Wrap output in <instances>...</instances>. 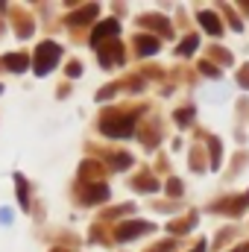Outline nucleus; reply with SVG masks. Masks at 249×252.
<instances>
[{"label": "nucleus", "mask_w": 249, "mask_h": 252, "mask_svg": "<svg viewBox=\"0 0 249 252\" xmlns=\"http://www.w3.org/2000/svg\"><path fill=\"white\" fill-rule=\"evenodd\" d=\"M59 44L56 41H44V44H38V50H35V62H32V67H35V76H44V73H50L53 67H56V62H59Z\"/></svg>", "instance_id": "obj_1"}, {"label": "nucleus", "mask_w": 249, "mask_h": 252, "mask_svg": "<svg viewBox=\"0 0 249 252\" xmlns=\"http://www.w3.org/2000/svg\"><path fill=\"white\" fill-rule=\"evenodd\" d=\"M118 30H121V24H118L115 18H109V21L97 24V30L91 32V41H94V44H100L103 38H112V35H118Z\"/></svg>", "instance_id": "obj_2"}, {"label": "nucleus", "mask_w": 249, "mask_h": 252, "mask_svg": "<svg viewBox=\"0 0 249 252\" xmlns=\"http://www.w3.org/2000/svg\"><path fill=\"white\" fill-rule=\"evenodd\" d=\"M150 229H153L150 223H124V226L118 229V241L135 238V235H144V232H150Z\"/></svg>", "instance_id": "obj_3"}, {"label": "nucleus", "mask_w": 249, "mask_h": 252, "mask_svg": "<svg viewBox=\"0 0 249 252\" xmlns=\"http://www.w3.org/2000/svg\"><path fill=\"white\" fill-rule=\"evenodd\" d=\"M199 24H202L211 35H220V32H223V24H220V18H217L214 12H199Z\"/></svg>", "instance_id": "obj_4"}, {"label": "nucleus", "mask_w": 249, "mask_h": 252, "mask_svg": "<svg viewBox=\"0 0 249 252\" xmlns=\"http://www.w3.org/2000/svg\"><path fill=\"white\" fill-rule=\"evenodd\" d=\"M135 44H138V50H141L144 56L158 53V41H156V38H150V35H138V38H135Z\"/></svg>", "instance_id": "obj_5"}, {"label": "nucleus", "mask_w": 249, "mask_h": 252, "mask_svg": "<svg viewBox=\"0 0 249 252\" xmlns=\"http://www.w3.org/2000/svg\"><path fill=\"white\" fill-rule=\"evenodd\" d=\"M6 67H9V70H15V73H24V70L30 67V59H27L24 53H15V56H6Z\"/></svg>", "instance_id": "obj_6"}, {"label": "nucleus", "mask_w": 249, "mask_h": 252, "mask_svg": "<svg viewBox=\"0 0 249 252\" xmlns=\"http://www.w3.org/2000/svg\"><path fill=\"white\" fill-rule=\"evenodd\" d=\"M118 124H124V121H118ZM132 129H135V126H132V121H126L124 126L103 124V132H106V135H132Z\"/></svg>", "instance_id": "obj_7"}, {"label": "nucleus", "mask_w": 249, "mask_h": 252, "mask_svg": "<svg viewBox=\"0 0 249 252\" xmlns=\"http://www.w3.org/2000/svg\"><path fill=\"white\" fill-rule=\"evenodd\" d=\"M15 185H18V199H21V205L27 208V205H30V193H27V182H24V176L15 173Z\"/></svg>", "instance_id": "obj_8"}, {"label": "nucleus", "mask_w": 249, "mask_h": 252, "mask_svg": "<svg viewBox=\"0 0 249 252\" xmlns=\"http://www.w3.org/2000/svg\"><path fill=\"white\" fill-rule=\"evenodd\" d=\"M94 15H97V6H88L85 12H76V15H70L67 21H70V24H79V21H91Z\"/></svg>", "instance_id": "obj_9"}, {"label": "nucleus", "mask_w": 249, "mask_h": 252, "mask_svg": "<svg viewBox=\"0 0 249 252\" xmlns=\"http://www.w3.org/2000/svg\"><path fill=\"white\" fill-rule=\"evenodd\" d=\"M193 47H196V35H187L185 41L176 47V53H179V56H187V53H193Z\"/></svg>", "instance_id": "obj_10"}, {"label": "nucleus", "mask_w": 249, "mask_h": 252, "mask_svg": "<svg viewBox=\"0 0 249 252\" xmlns=\"http://www.w3.org/2000/svg\"><path fill=\"white\" fill-rule=\"evenodd\" d=\"M106 196H109V188H106V185H97V188L91 190L88 202H100V199H106Z\"/></svg>", "instance_id": "obj_11"}, {"label": "nucleus", "mask_w": 249, "mask_h": 252, "mask_svg": "<svg viewBox=\"0 0 249 252\" xmlns=\"http://www.w3.org/2000/svg\"><path fill=\"white\" fill-rule=\"evenodd\" d=\"M79 70H82V67H79L76 62H70V64H67V73H70V76H79Z\"/></svg>", "instance_id": "obj_12"}, {"label": "nucleus", "mask_w": 249, "mask_h": 252, "mask_svg": "<svg viewBox=\"0 0 249 252\" xmlns=\"http://www.w3.org/2000/svg\"><path fill=\"white\" fill-rule=\"evenodd\" d=\"M176 121H182V126H185V121H190V109H185V112H179V115H176Z\"/></svg>", "instance_id": "obj_13"}, {"label": "nucleus", "mask_w": 249, "mask_h": 252, "mask_svg": "<svg viewBox=\"0 0 249 252\" xmlns=\"http://www.w3.org/2000/svg\"><path fill=\"white\" fill-rule=\"evenodd\" d=\"M199 67H202L205 73H211V76H217V67H211V64H208V62H202V64H199Z\"/></svg>", "instance_id": "obj_14"}, {"label": "nucleus", "mask_w": 249, "mask_h": 252, "mask_svg": "<svg viewBox=\"0 0 249 252\" xmlns=\"http://www.w3.org/2000/svg\"><path fill=\"white\" fill-rule=\"evenodd\" d=\"M190 252H205V244H199V247H193Z\"/></svg>", "instance_id": "obj_15"}, {"label": "nucleus", "mask_w": 249, "mask_h": 252, "mask_svg": "<svg viewBox=\"0 0 249 252\" xmlns=\"http://www.w3.org/2000/svg\"><path fill=\"white\" fill-rule=\"evenodd\" d=\"M235 252H249V250H247V247H241V250H235Z\"/></svg>", "instance_id": "obj_16"}, {"label": "nucleus", "mask_w": 249, "mask_h": 252, "mask_svg": "<svg viewBox=\"0 0 249 252\" xmlns=\"http://www.w3.org/2000/svg\"><path fill=\"white\" fill-rule=\"evenodd\" d=\"M0 91H3V88H0Z\"/></svg>", "instance_id": "obj_17"}]
</instances>
